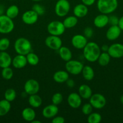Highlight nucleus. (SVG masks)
<instances>
[{"instance_id": "nucleus-1", "label": "nucleus", "mask_w": 123, "mask_h": 123, "mask_svg": "<svg viewBox=\"0 0 123 123\" xmlns=\"http://www.w3.org/2000/svg\"><path fill=\"white\" fill-rule=\"evenodd\" d=\"M101 52V48L97 43L93 42H88L83 48V56L89 62H94L97 61Z\"/></svg>"}, {"instance_id": "nucleus-2", "label": "nucleus", "mask_w": 123, "mask_h": 123, "mask_svg": "<svg viewBox=\"0 0 123 123\" xmlns=\"http://www.w3.org/2000/svg\"><path fill=\"white\" fill-rule=\"evenodd\" d=\"M118 6V0H98L96 3V7L99 12L105 14L114 12Z\"/></svg>"}, {"instance_id": "nucleus-3", "label": "nucleus", "mask_w": 123, "mask_h": 123, "mask_svg": "<svg viewBox=\"0 0 123 123\" xmlns=\"http://www.w3.org/2000/svg\"><path fill=\"white\" fill-rule=\"evenodd\" d=\"M14 50L18 54L27 55L31 52V43L27 38L20 37L16 39L14 44Z\"/></svg>"}, {"instance_id": "nucleus-4", "label": "nucleus", "mask_w": 123, "mask_h": 123, "mask_svg": "<svg viewBox=\"0 0 123 123\" xmlns=\"http://www.w3.org/2000/svg\"><path fill=\"white\" fill-rule=\"evenodd\" d=\"M65 28L63 22L59 20H53L47 25V31L50 35L60 36L65 32Z\"/></svg>"}, {"instance_id": "nucleus-5", "label": "nucleus", "mask_w": 123, "mask_h": 123, "mask_svg": "<svg viewBox=\"0 0 123 123\" xmlns=\"http://www.w3.org/2000/svg\"><path fill=\"white\" fill-rule=\"evenodd\" d=\"M14 24L13 19L7 15L0 16V33L6 34H9L13 30Z\"/></svg>"}, {"instance_id": "nucleus-6", "label": "nucleus", "mask_w": 123, "mask_h": 123, "mask_svg": "<svg viewBox=\"0 0 123 123\" xmlns=\"http://www.w3.org/2000/svg\"><path fill=\"white\" fill-rule=\"evenodd\" d=\"M71 5L68 0H58L54 7V11L59 17H65L68 14Z\"/></svg>"}, {"instance_id": "nucleus-7", "label": "nucleus", "mask_w": 123, "mask_h": 123, "mask_svg": "<svg viewBox=\"0 0 123 123\" xmlns=\"http://www.w3.org/2000/svg\"><path fill=\"white\" fill-rule=\"evenodd\" d=\"M83 64L80 61L72 60L66 62L65 68L69 73L73 75H78L82 73L83 68Z\"/></svg>"}, {"instance_id": "nucleus-8", "label": "nucleus", "mask_w": 123, "mask_h": 123, "mask_svg": "<svg viewBox=\"0 0 123 123\" xmlns=\"http://www.w3.org/2000/svg\"><path fill=\"white\" fill-rule=\"evenodd\" d=\"M89 103L93 108L101 109L106 105V99L104 96L100 93L94 94L89 98Z\"/></svg>"}, {"instance_id": "nucleus-9", "label": "nucleus", "mask_w": 123, "mask_h": 123, "mask_svg": "<svg viewBox=\"0 0 123 123\" xmlns=\"http://www.w3.org/2000/svg\"><path fill=\"white\" fill-rule=\"evenodd\" d=\"M45 43L48 48L54 50H58L62 46V40L60 37L53 35H50L45 38Z\"/></svg>"}, {"instance_id": "nucleus-10", "label": "nucleus", "mask_w": 123, "mask_h": 123, "mask_svg": "<svg viewBox=\"0 0 123 123\" xmlns=\"http://www.w3.org/2000/svg\"><path fill=\"white\" fill-rule=\"evenodd\" d=\"M24 88L25 93L30 96L37 94L39 91L40 85L37 80L33 79H30L25 82Z\"/></svg>"}, {"instance_id": "nucleus-11", "label": "nucleus", "mask_w": 123, "mask_h": 123, "mask_svg": "<svg viewBox=\"0 0 123 123\" xmlns=\"http://www.w3.org/2000/svg\"><path fill=\"white\" fill-rule=\"evenodd\" d=\"M110 57L120 58L123 57V44L121 43H113L109 46L107 51Z\"/></svg>"}, {"instance_id": "nucleus-12", "label": "nucleus", "mask_w": 123, "mask_h": 123, "mask_svg": "<svg viewBox=\"0 0 123 123\" xmlns=\"http://www.w3.org/2000/svg\"><path fill=\"white\" fill-rule=\"evenodd\" d=\"M39 15L33 10L26 11L22 16V20L24 24L31 25L36 24L38 20Z\"/></svg>"}, {"instance_id": "nucleus-13", "label": "nucleus", "mask_w": 123, "mask_h": 123, "mask_svg": "<svg viewBox=\"0 0 123 123\" xmlns=\"http://www.w3.org/2000/svg\"><path fill=\"white\" fill-rule=\"evenodd\" d=\"M71 43L75 49H83L88 43V39L84 35L76 34L72 37Z\"/></svg>"}, {"instance_id": "nucleus-14", "label": "nucleus", "mask_w": 123, "mask_h": 123, "mask_svg": "<svg viewBox=\"0 0 123 123\" xmlns=\"http://www.w3.org/2000/svg\"><path fill=\"white\" fill-rule=\"evenodd\" d=\"M67 101L70 107L74 109H77L82 105V98L78 93L72 92L69 94Z\"/></svg>"}, {"instance_id": "nucleus-15", "label": "nucleus", "mask_w": 123, "mask_h": 123, "mask_svg": "<svg viewBox=\"0 0 123 123\" xmlns=\"http://www.w3.org/2000/svg\"><path fill=\"white\" fill-rule=\"evenodd\" d=\"M59 112L57 106L54 104L49 105L45 107L42 112V115L46 118H53L56 116Z\"/></svg>"}, {"instance_id": "nucleus-16", "label": "nucleus", "mask_w": 123, "mask_h": 123, "mask_svg": "<svg viewBox=\"0 0 123 123\" xmlns=\"http://www.w3.org/2000/svg\"><path fill=\"white\" fill-rule=\"evenodd\" d=\"M121 31L118 25H111L106 31V38L109 40H115L120 36Z\"/></svg>"}, {"instance_id": "nucleus-17", "label": "nucleus", "mask_w": 123, "mask_h": 123, "mask_svg": "<svg viewBox=\"0 0 123 123\" xmlns=\"http://www.w3.org/2000/svg\"><path fill=\"white\" fill-rule=\"evenodd\" d=\"M28 64L26 55L18 54L12 60V64L16 68H22L25 67Z\"/></svg>"}, {"instance_id": "nucleus-18", "label": "nucleus", "mask_w": 123, "mask_h": 123, "mask_svg": "<svg viewBox=\"0 0 123 123\" xmlns=\"http://www.w3.org/2000/svg\"><path fill=\"white\" fill-rule=\"evenodd\" d=\"M94 24L98 28H103L109 24V16L102 13L98 14L94 18Z\"/></svg>"}, {"instance_id": "nucleus-19", "label": "nucleus", "mask_w": 123, "mask_h": 123, "mask_svg": "<svg viewBox=\"0 0 123 123\" xmlns=\"http://www.w3.org/2000/svg\"><path fill=\"white\" fill-rule=\"evenodd\" d=\"M73 13L77 18H84L88 13V6L83 3L76 5L73 9Z\"/></svg>"}, {"instance_id": "nucleus-20", "label": "nucleus", "mask_w": 123, "mask_h": 123, "mask_svg": "<svg viewBox=\"0 0 123 123\" xmlns=\"http://www.w3.org/2000/svg\"><path fill=\"white\" fill-rule=\"evenodd\" d=\"M69 79V73L67 71L59 70L57 71L53 74V79L57 83L62 84L66 82Z\"/></svg>"}, {"instance_id": "nucleus-21", "label": "nucleus", "mask_w": 123, "mask_h": 123, "mask_svg": "<svg viewBox=\"0 0 123 123\" xmlns=\"http://www.w3.org/2000/svg\"><path fill=\"white\" fill-rule=\"evenodd\" d=\"M78 94L83 99H89L92 95V91L89 85L83 84L78 88Z\"/></svg>"}, {"instance_id": "nucleus-22", "label": "nucleus", "mask_w": 123, "mask_h": 123, "mask_svg": "<svg viewBox=\"0 0 123 123\" xmlns=\"http://www.w3.org/2000/svg\"><path fill=\"white\" fill-rule=\"evenodd\" d=\"M12 62V59L10 55L5 51L0 52V67H10Z\"/></svg>"}, {"instance_id": "nucleus-23", "label": "nucleus", "mask_w": 123, "mask_h": 123, "mask_svg": "<svg viewBox=\"0 0 123 123\" xmlns=\"http://www.w3.org/2000/svg\"><path fill=\"white\" fill-rule=\"evenodd\" d=\"M22 117L27 122H31L36 118V112L31 108H25L22 111Z\"/></svg>"}, {"instance_id": "nucleus-24", "label": "nucleus", "mask_w": 123, "mask_h": 123, "mask_svg": "<svg viewBox=\"0 0 123 123\" xmlns=\"http://www.w3.org/2000/svg\"><path fill=\"white\" fill-rule=\"evenodd\" d=\"M58 50H59V54L60 58L63 61L67 62L72 59V52L68 48L65 46H62Z\"/></svg>"}, {"instance_id": "nucleus-25", "label": "nucleus", "mask_w": 123, "mask_h": 123, "mask_svg": "<svg viewBox=\"0 0 123 123\" xmlns=\"http://www.w3.org/2000/svg\"><path fill=\"white\" fill-rule=\"evenodd\" d=\"M82 73L83 78L88 81L92 80L95 76V72L94 69L89 66H83Z\"/></svg>"}, {"instance_id": "nucleus-26", "label": "nucleus", "mask_w": 123, "mask_h": 123, "mask_svg": "<svg viewBox=\"0 0 123 123\" xmlns=\"http://www.w3.org/2000/svg\"><path fill=\"white\" fill-rule=\"evenodd\" d=\"M28 103L32 108H39L42 104V99L37 94L30 95L28 98Z\"/></svg>"}, {"instance_id": "nucleus-27", "label": "nucleus", "mask_w": 123, "mask_h": 123, "mask_svg": "<svg viewBox=\"0 0 123 123\" xmlns=\"http://www.w3.org/2000/svg\"><path fill=\"white\" fill-rule=\"evenodd\" d=\"M78 23V18L74 16H69L65 18L63 21L64 26L66 29H70L76 26Z\"/></svg>"}, {"instance_id": "nucleus-28", "label": "nucleus", "mask_w": 123, "mask_h": 123, "mask_svg": "<svg viewBox=\"0 0 123 123\" xmlns=\"http://www.w3.org/2000/svg\"><path fill=\"white\" fill-rule=\"evenodd\" d=\"M11 109L10 102L3 99L0 101V117H3L9 112Z\"/></svg>"}, {"instance_id": "nucleus-29", "label": "nucleus", "mask_w": 123, "mask_h": 123, "mask_svg": "<svg viewBox=\"0 0 123 123\" xmlns=\"http://www.w3.org/2000/svg\"><path fill=\"white\" fill-rule=\"evenodd\" d=\"M110 58V56L107 52H102V53L100 54L97 61L100 66H102V67H105L109 64Z\"/></svg>"}, {"instance_id": "nucleus-30", "label": "nucleus", "mask_w": 123, "mask_h": 123, "mask_svg": "<svg viewBox=\"0 0 123 123\" xmlns=\"http://www.w3.org/2000/svg\"><path fill=\"white\" fill-rule=\"evenodd\" d=\"M19 10L18 6L16 5H12L7 8L6 15H7L11 19H13L18 16L19 14Z\"/></svg>"}, {"instance_id": "nucleus-31", "label": "nucleus", "mask_w": 123, "mask_h": 123, "mask_svg": "<svg viewBox=\"0 0 123 123\" xmlns=\"http://www.w3.org/2000/svg\"><path fill=\"white\" fill-rule=\"evenodd\" d=\"M27 60L28 64L33 66H35L38 64L39 62V58L36 54L30 52L26 55Z\"/></svg>"}, {"instance_id": "nucleus-32", "label": "nucleus", "mask_w": 123, "mask_h": 123, "mask_svg": "<svg viewBox=\"0 0 123 123\" xmlns=\"http://www.w3.org/2000/svg\"><path fill=\"white\" fill-rule=\"evenodd\" d=\"M102 117L98 112H92L88 117V122L89 123H99L101 121Z\"/></svg>"}, {"instance_id": "nucleus-33", "label": "nucleus", "mask_w": 123, "mask_h": 123, "mask_svg": "<svg viewBox=\"0 0 123 123\" xmlns=\"http://www.w3.org/2000/svg\"><path fill=\"white\" fill-rule=\"evenodd\" d=\"M16 97V92L13 88H8L4 93V98L10 102H12L15 100Z\"/></svg>"}, {"instance_id": "nucleus-34", "label": "nucleus", "mask_w": 123, "mask_h": 123, "mask_svg": "<svg viewBox=\"0 0 123 123\" xmlns=\"http://www.w3.org/2000/svg\"><path fill=\"white\" fill-rule=\"evenodd\" d=\"M1 75L3 79L6 80H10L13 76V71L10 67H5L2 68Z\"/></svg>"}, {"instance_id": "nucleus-35", "label": "nucleus", "mask_w": 123, "mask_h": 123, "mask_svg": "<svg viewBox=\"0 0 123 123\" xmlns=\"http://www.w3.org/2000/svg\"><path fill=\"white\" fill-rule=\"evenodd\" d=\"M63 97L62 94L60 92H56L52 96L51 102L53 104L57 106L63 102Z\"/></svg>"}, {"instance_id": "nucleus-36", "label": "nucleus", "mask_w": 123, "mask_h": 123, "mask_svg": "<svg viewBox=\"0 0 123 123\" xmlns=\"http://www.w3.org/2000/svg\"><path fill=\"white\" fill-rule=\"evenodd\" d=\"M10 42L7 38H2L0 39V51H5L10 46Z\"/></svg>"}, {"instance_id": "nucleus-37", "label": "nucleus", "mask_w": 123, "mask_h": 123, "mask_svg": "<svg viewBox=\"0 0 123 123\" xmlns=\"http://www.w3.org/2000/svg\"><path fill=\"white\" fill-rule=\"evenodd\" d=\"M93 107L90 103H85L83 105L82 107V111L84 115H88L92 112Z\"/></svg>"}, {"instance_id": "nucleus-38", "label": "nucleus", "mask_w": 123, "mask_h": 123, "mask_svg": "<svg viewBox=\"0 0 123 123\" xmlns=\"http://www.w3.org/2000/svg\"><path fill=\"white\" fill-rule=\"evenodd\" d=\"M32 10L34 11L39 16L42 15L45 13V8L39 4H35L33 6Z\"/></svg>"}, {"instance_id": "nucleus-39", "label": "nucleus", "mask_w": 123, "mask_h": 123, "mask_svg": "<svg viewBox=\"0 0 123 123\" xmlns=\"http://www.w3.org/2000/svg\"><path fill=\"white\" fill-rule=\"evenodd\" d=\"M119 19L116 16L112 15L110 16H109V24H110V25H118Z\"/></svg>"}, {"instance_id": "nucleus-40", "label": "nucleus", "mask_w": 123, "mask_h": 123, "mask_svg": "<svg viewBox=\"0 0 123 123\" xmlns=\"http://www.w3.org/2000/svg\"><path fill=\"white\" fill-rule=\"evenodd\" d=\"M94 34V31L90 27H86L84 30V36L88 38H90Z\"/></svg>"}, {"instance_id": "nucleus-41", "label": "nucleus", "mask_w": 123, "mask_h": 123, "mask_svg": "<svg viewBox=\"0 0 123 123\" xmlns=\"http://www.w3.org/2000/svg\"><path fill=\"white\" fill-rule=\"evenodd\" d=\"M65 121V118L61 116H55L53 118V120H52L53 123H64Z\"/></svg>"}, {"instance_id": "nucleus-42", "label": "nucleus", "mask_w": 123, "mask_h": 123, "mask_svg": "<svg viewBox=\"0 0 123 123\" xmlns=\"http://www.w3.org/2000/svg\"><path fill=\"white\" fill-rule=\"evenodd\" d=\"M96 0H82V3L87 6H91L95 3Z\"/></svg>"}, {"instance_id": "nucleus-43", "label": "nucleus", "mask_w": 123, "mask_h": 123, "mask_svg": "<svg viewBox=\"0 0 123 123\" xmlns=\"http://www.w3.org/2000/svg\"><path fill=\"white\" fill-rule=\"evenodd\" d=\"M66 83L67 86L69 88H73L74 86H75V82L74 80L72 79H69H69L66 80Z\"/></svg>"}, {"instance_id": "nucleus-44", "label": "nucleus", "mask_w": 123, "mask_h": 123, "mask_svg": "<svg viewBox=\"0 0 123 123\" xmlns=\"http://www.w3.org/2000/svg\"><path fill=\"white\" fill-rule=\"evenodd\" d=\"M118 26L121 28L122 31H123V16L119 19V22L118 24Z\"/></svg>"}, {"instance_id": "nucleus-45", "label": "nucleus", "mask_w": 123, "mask_h": 123, "mask_svg": "<svg viewBox=\"0 0 123 123\" xmlns=\"http://www.w3.org/2000/svg\"><path fill=\"white\" fill-rule=\"evenodd\" d=\"M109 46L107 44H103L101 47V50L102 52H107L109 50Z\"/></svg>"}, {"instance_id": "nucleus-46", "label": "nucleus", "mask_w": 123, "mask_h": 123, "mask_svg": "<svg viewBox=\"0 0 123 123\" xmlns=\"http://www.w3.org/2000/svg\"><path fill=\"white\" fill-rule=\"evenodd\" d=\"M4 12V7L2 5H0V16L2 15Z\"/></svg>"}, {"instance_id": "nucleus-47", "label": "nucleus", "mask_w": 123, "mask_h": 123, "mask_svg": "<svg viewBox=\"0 0 123 123\" xmlns=\"http://www.w3.org/2000/svg\"><path fill=\"white\" fill-rule=\"evenodd\" d=\"M31 123H41V121H38V120H35V119H34V120H33Z\"/></svg>"}, {"instance_id": "nucleus-48", "label": "nucleus", "mask_w": 123, "mask_h": 123, "mask_svg": "<svg viewBox=\"0 0 123 123\" xmlns=\"http://www.w3.org/2000/svg\"><path fill=\"white\" fill-rule=\"evenodd\" d=\"M120 102L123 105V95L121 96L120 97Z\"/></svg>"}, {"instance_id": "nucleus-49", "label": "nucleus", "mask_w": 123, "mask_h": 123, "mask_svg": "<svg viewBox=\"0 0 123 123\" xmlns=\"http://www.w3.org/2000/svg\"><path fill=\"white\" fill-rule=\"evenodd\" d=\"M33 1H34V2H39V1H42V0H32Z\"/></svg>"}, {"instance_id": "nucleus-50", "label": "nucleus", "mask_w": 123, "mask_h": 123, "mask_svg": "<svg viewBox=\"0 0 123 123\" xmlns=\"http://www.w3.org/2000/svg\"><path fill=\"white\" fill-rule=\"evenodd\" d=\"M9 1H14V0H9Z\"/></svg>"}, {"instance_id": "nucleus-51", "label": "nucleus", "mask_w": 123, "mask_h": 123, "mask_svg": "<svg viewBox=\"0 0 123 123\" xmlns=\"http://www.w3.org/2000/svg\"><path fill=\"white\" fill-rule=\"evenodd\" d=\"M55 1H58V0H55Z\"/></svg>"}]
</instances>
